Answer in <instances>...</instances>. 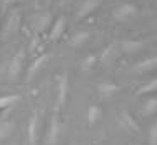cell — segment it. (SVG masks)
Returning <instances> with one entry per match:
<instances>
[{
    "mask_svg": "<svg viewBox=\"0 0 157 145\" xmlns=\"http://www.w3.org/2000/svg\"><path fill=\"white\" fill-rule=\"evenodd\" d=\"M155 67H157V57L152 55V57H147L144 60L137 62L132 67V72L134 73H145V72H151V70H155Z\"/></svg>",
    "mask_w": 157,
    "mask_h": 145,
    "instance_id": "cell-14",
    "label": "cell"
},
{
    "mask_svg": "<svg viewBox=\"0 0 157 145\" xmlns=\"http://www.w3.org/2000/svg\"><path fill=\"white\" fill-rule=\"evenodd\" d=\"M97 92H99V95L102 99H110V97L117 95L121 92V87L117 84H114V82H100L97 85Z\"/></svg>",
    "mask_w": 157,
    "mask_h": 145,
    "instance_id": "cell-12",
    "label": "cell"
},
{
    "mask_svg": "<svg viewBox=\"0 0 157 145\" xmlns=\"http://www.w3.org/2000/svg\"><path fill=\"white\" fill-rule=\"evenodd\" d=\"M20 100L18 94H10V95H2L0 97V110H9Z\"/></svg>",
    "mask_w": 157,
    "mask_h": 145,
    "instance_id": "cell-19",
    "label": "cell"
},
{
    "mask_svg": "<svg viewBox=\"0 0 157 145\" xmlns=\"http://www.w3.org/2000/svg\"><path fill=\"white\" fill-rule=\"evenodd\" d=\"M89 37H90V33H89V32H85V30L75 32L72 37H70L69 45L72 47V48H78V47H82L85 42H87V40H89Z\"/></svg>",
    "mask_w": 157,
    "mask_h": 145,
    "instance_id": "cell-18",
    "label": "cell"
},
{
    "mask_svg": "<svg viewBox=\"0 0 157 145\" xmlns=\"http://www.w3.org/2000/svg\"><path fill=\"white\" fill-rule=\"evenodd\" d=\"M55 84H57V109H60L67 103L69 99V88H70V82H69V73L62 72L55 77Z\"/></svg>",
    "mask_w": 157,
    "mask_h": 145,
    "instance_id": "cell-4",
    "label": "cell"
},
{
    "mask_svg": "<svg viewBox=\"0 0 157 145\" xmlns=\"http://www.w3.org/2000/svg\"><path fill=\"white\" fill-rule=\"evenodd\" d=\"M102 115H104V110L100 105H95V103L89 105L87 107V124L90 127H94V125H97L102 120Z\"/></svg>",
    "mask_w": 157,
    "mask_h": 145,
    "instance_id": "cell-16",
    "label": "cell"
},
{
    "mask_svg": "<svg viewBox=\"0 0 157 145\" xmlns=\"http://www.w3.org/2000/svg\"><path fill=\"white\" fill-rule=\"evenodd\" d=\"M100 3H102V0H84V3H82V5L78 7V10H77V18L89 17L94 10L99 9Z\"/></svg>",
    "mask_w": 157,
    "mask_h": 145,
    "instance_id": "cell-15",
    "label": "cell"
},
{
    "mask_svg": "<svg viewBox=\"0 0 157 145\" xmlns=\"http://www.w3.org/2000/svg\"><path fill=\"white\" fill-rule=\"evenodd\" d=\"M20 24H22V12L18 9H12L7 13V18L3 22V27L0 28V35L3 40H9L10 37L17 35V32L20 30Z\"/></svg>",
    "mask_w": 157,
    "mask_h": 145,
    "instance_id": "cell-1",
    "label": "cell"
},
{
    "mask_svg": "<svg viewBox=\"0 0 157 145\" xmlns=\"http://www.w3.org/2000/svg\"><path fill=\"white\" fill-rule=\"evenodd\" d=\"M155 90H157V80L152 79V80L145 82L144 85H140L136 90V95L140 97V95H145V94H155Z\"/></svg>",
    "mask_w": 157,
    "mask_h": 145,
    "instance_id": "cell-21",
    "label": "cell"
},
{
    "mask_svg": "<svg viewBox=\"0 0 157 145\" xmlns=\"http://www.w3.org/2000/svg\"><path fill=\"white\" fill-rule=\"evenodd\" d=\"M48 40L50 42H57L59 39L63 35V32L67 30V17L65 15H60L57 17L54 22H52L50 28H48Z\"/></svg>",
    "mask_w": 157,
    "mask_h": 145,
    "instance_id": "cell-9",
    "label": "cell"
},
{
    "mask_svg": "<svg viewBox=\"0 0 157 145\" xmlns=\"http://www.w3.org/2000/svg\"><path fill=\"white\" fill-rule=\"evenodd\" d=\"M52 22H54V18H52V15L48 12L40 13V15H37L35 18H33V28H35L37 33H44L45 30L50 28Z\"/></svg>",
    "mask_w": 157,
    "mask_h": 145,
    "instance_id": "cell-13",
    "label": "cell"
},
{
    "mask_svg": "<svg viewBox=\"0 0 157 145\" xmlns=\"http://www.w3.org/2000/svg\"><path fill=\"white\" fill-rule=\"evenodd\" d=\"M15 130V122L9 120V118H3L0 120V140H7Z\"/></svg>",
    "mask_w": 157,
    "mask_h": 145,
    "instance_id": "cell-17",
    "label": "cell"
},
{
    "mask_svg": "<svg viewBox=\"0 0 157 145\" xmlns=\"http://www.w3.org/2000/svg\"><path fill=\"white\" fill-rule=\"evenodd\" d=\"M149 145H157V124H152L149 130Z\"/></svg>",
    "mask_w": 157,
    "mask_h": 145,
    "instance_id": "cell-23",
    "label": "cell"
},
{
    "mask_svg": "<svg viewBox=\"0 0 157 145\" xmlns=\"http://www.w3.org/2000/svg\"><path fill=\"white\" fill-rule=\"evenodd\" d=\"M121 45V52L125 55H132V54H137L140 52L142 48L145 47V42L144 40H132V39H125L122 42H119Z\"/></svg>",
    "mask_w": 157,
    "mask_h": 145,
    "instance_id": "cell-11",
    "label": "cell"
},
{
    "mask_svg": "<svg viewBox=\"0 0 157 145\" xmlns=\"http://www.w3.org/2000/svg\"><path fill=\"white\" fill-rule=\"evenodd\" d=\"M17 0H2V12H5V10H9L10 5H13Z\"/></svg>",
    "mask_w": 157,
    "mask_h": 145,
    "instance_id": "cell-24",
    "label": "cell"
},
{
    "mask_svg": "<svg viewBox=\"0 0 157 145\" xmlns=\"http://www.w3.org/2000/svg\"><path fill=\"white\" fill-rule=\"evenodd\" d=\"M60 120H59V115L55 113L54 117L48 122V128H47V135H45V145H57L59 142V135H60Z\"/></svg>",
    "mask_w": 157,
    "mask_h": 145,
    "instance_id": "cell-8",
    "label": "cell"
},
{
    "mask_svg": "<svg viewBox=\"0 0 157 145\" xmlns=\"http://www.w3.org/2000/svg\"><path fill=\"white\" fill-rule=\"evenodd\" d=\"M137 13H139V7L136 3L125 2V3H121L119 7H115L114 12H112V17H114L115 22L124 24V22H129L130 18L137 17Z\"/></svg>",
    "mask_w": 157,
    "mask_h": 145,
    "instance_id": "cell-3",
    "label": "cell"
},
{
    "mask_svg": "<svg viewBox=\"0 0 157 145\" xmlns=\"http://www.w3.org/2000/svg\"><path fill=\"white\" fill-rule=\"evenodd\" d=\"M95 65H97V55H94V54H89L87 57L82 60V70H85V72L92 70Z\"/></svg>",
    "mask_w": 157,
    "mask_h": 145,
    "instance_id": "cell-22",
    "label": "cell"
},
{
    "mask_svg": "<svg viewBox=\"0 0 157 145\" xmlns=\"http://www.w3.org/2000/svg\"><path fill=\"white\" fill-rule=\"evenodd\" d=\"M50 60V54H44V55H39V57L35 58V60L32 62V65L29 67V72H27V80L30 82L35 79V75L40 72V70L44 69V67L47 65V62Z\"/></svg>",
    "mask_w": 157,
    "mask_h": 145,
    "instance_id": "cell-10",
    "label": "cell"
},
{
    "mask_svg": "<svg viewBox=\"0 0 157 145\" xmlns=\"http://www.w3.org/2000/svg\"><path fill=\"white\" fill-rule=\"evenodd\" d=\"M24 62H25V50L20 48V50L13 55V58L9 64V69H7V77H9L10 82H15L18 79L22 69H24Z\"/></svg>",
    "mask_w": 157,
    "mask_h": 145,
    "instance_id": "cell-5",
    "label": "cell"
},
{
    "mask_svg": "<svg viewBox=\"0 0 157 145\" xmlns=\"http://www.w3.org/2000/svg\"><path fill=\"white\" fill-rule=\"evenodd\" d=\"M70 145H77V143H70Z\"/></svg>",
    "mask_w": 157,
    "mask_h": 145,
    "instance_id": "cell-25",
    "label": "cell"
},
{
    "mask_svg": "<svg viewBox=\"0 0 157 145\" xmlns=\"http://www.w3.org/2000/svg\"><path fill=\"white\" fill-rule=\"evenodd\" d=\"M119 125L125 130L130 135H139L140 133V125L139 122L134 118V115L129 112V110H122L121 115H119Z\"/></svg>",
    "mask_w": 157,
    "mask_h": 145,
    "instance_id": "cell-6",
    "label": "cell"
},
{
    "mask_svg": "<svg viewBox=\"0 0 157 145\" xmlns=\"http://www.w3.org/2000/svg\"><path fill=\"white\" fill-rule=\"evenodd\" d=\"M119 54H122L119 42H112L102 50V54H100V57H99V62L104 67H110L115 62V58L119 57Z\"/></svg>",
    "mask_w": 157,
    "mask_h": 145,
    "instance_id": "cell-7",
    "label": "cell"
},
{
    "mask_svg": "<svg viewBox=\"0 0 157 145\" xmlns=\"http://www.w3.org/2000/svg\"><path fill=\"white\" fill-rule=\"evenodd\" d=\"M140 112H142L144 117H151V115H154L157 112V99H155V97H151V99L145 100Z\"/></svg>",
    "mask_w": 157,
    "mask_h": 145,
    "instance_id": "cell-20",
    "label": "cell"
},
{
    "mask_svg": "<svg viewBox=\"0 0 157 145\" xmlns=\"http://www.w3.org/2000/svg\"><path fill=\"white\" fill-rule=\"evenodd\" d=\"M40 128H42V112L33 110L32 115L29 117V124H27V139L30 145H39Z\"/></svg>",
    "mask_w": 157,
    "mask_h": 145,
    "instance_id": "cell-2",
    "label": "cell"
}]
</instances>
